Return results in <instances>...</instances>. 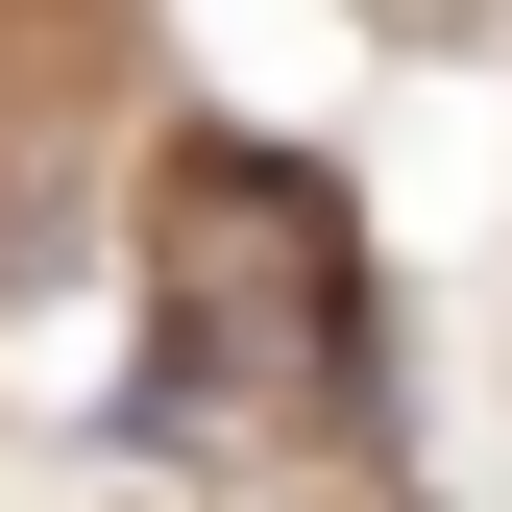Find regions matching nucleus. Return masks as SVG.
I'll return each instance as SVG.
<instances>
[]
</instances>
